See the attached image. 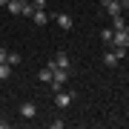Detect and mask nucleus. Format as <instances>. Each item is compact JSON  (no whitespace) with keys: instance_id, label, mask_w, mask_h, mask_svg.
Listing matches in <instances>:
<instances>
[{"instance_id":"7","label":"nucleus","mask_w":129,"mask_h":129,"mask_svg":"<svg viewBox=\"0 0 129 129\" xmlns=\"http://www.w3.org/2000/svg\"><path fill=\"white\" fill-rule=\"evenodd\" d=\"M55 63H57V69H69L72 72V60H69L66 52H57V55H55Z\"/></svg>"},{"instance_id":"13","label":"nucleus","mask_w":129,"mask_h":129,"mask_svg":"<svg viewBox=\"0 0 129 129\" xmlns=\"http://www.w3.org/2000/svg\"><path fill=\"white\" fill-rule=\"evenodd\" d=\"M12 69H14V66H9V63H0V80H9V78H12Z\"/></svg>"},{"instance_id":"21","label":"nucleus","mask_w":129,"mask_h":129,"mask_svg":"<svg viewBox=\"0 0 129 129\" xmlns=\"http://www.w3.org/2000/svg\"><path fill=\"white\" fill-rule=\"evenodd\" d=\"M0 6H9V0H0Z\"/></svg>"},{"instance_id":"8","label":"nucleus","mask_w":129,"mask_h":129,"mask_svg":"<svg viewBox=\"0 0 129 129\" xmlns=\"http://www.w3.org/2000/svg\"><path fill=\"white\" fill-rule=\"evenodd\" d=\"M118 63H120V55H118L115 49H112V52H106V55H103V66H109V69H115Z\"/></svg>"},{"instance_id":"2","label":"nucleus","mask_w":129,"mask_h":129,"mask_svg":"<svg viewBox=\"0 0 129 129\" xmlns=\"http://www.w3.org/2000/svg\"><path fill=\"white\" fill-rule=\"evenodd\" d=\"M55 69H57V63H55V60H49V63L43 66L40 72H37V80H40V83H46V86H49V83H52V78H55Z\"/></svg>"},{"instance_id":"19","label":"nucleus","mask_w":129,"mask_h":129,"mask_svg":"<svg viewBox=\"0 0 129 129\" xmlns=\"http://www.w3.org/2000/svg\"><path fill=\"white\" fill-rule=\"evenodd\" d=\"M6 57H9V49H3V46H0V63H6Z\"/></svg>"},{"instance_id":"15","label":"nucleus","mask_w":129,"mask_h":129,"mask_svg":"<svg viewBox=\"0 0 129 129\" xmlns=\"http://www.w3.org/2000/svg\"><path fill=\"white\" fill-rule=\"evenodd\" d=\"M6 63H9V66H17V63H20V55H17V52H9V57H6Z\"/></svg>"},{"instance_id":"12","label":"nucleus","mask_w":129,"mask_h":129,"mask_svg":"<svg viewBox=\"0 0 129 129\" xmlns=\"http://www.w3.org/2000/svg\"><path fill=\"white\" fill-rule=\"evenodd\" d=\"M112 29H115V32L118 29H126V17L123 14H115V17H112Z\"/></svg>"},{"instance_id":"18","label":"nucleus","mask_w":129,"mask_h":129,"mask_svg":"<svg viewBox=\"0 0 129 129\" xmlns=\"http://www.w3.org/2000/svg\"><path fill=\"white\" fill-rule=\"evenodd\" d=\"M32 6L35 9H46V0H32Z\"/></svg>"},{"instance_id":"16","label":"nucleus","mask_w":129,"mask_h":129,"mask_svg":"<svg viewBox=\"0 0 129 129\" xmlns=\"http://www.w3.org/2000/svg\"><path fill=\"white\" fill-rule=\"evenodd\" d=\"M32 12H35V6L32 3H23V17H32Z\"/></svg>"},{"instance_id":"9","label":"nucleus","mask_w":129,"mask_h":129,"mask_svg":"<svg viewBox=\"0 0 129 129\" xmlns=\"http://www.w3.org/2000/svg\"><path fill=\"white\" fill-rule=\"evenodd\" d=\"M46 20H49L46 9H35V12H32V23H35V26H46Z\"/></svg>"},{"instance_id":"17","label":"nucleus","mask_w":129,"mask_h":129,"mask_svg":"<svg viewBox=\"0 0 129 129\" xmlns=\"http://www.w3.org/2000/svg\"><path fill=\"white\" fill-rule=\"evenodd\" d=\"M52 129H63V118H55V120H52Z\"/></svg>"},{"instance_id":"11","label":"nucleus","mask_w":129,"mask_h":129,"mask_svg":"<svg viewBox=\"0 0 129 129\" xmlns=\"http://www.w3.org/2000/svg\"><path fill=\"white\" fill-rule=\"evenodd\" d=\"M23 3H26V0H9V6H6V9H9L12 14H23Z\"/></svg>"},{"instance_id":"10","label":"nucleus","mask_w":129,"mask_h":129,"mask_svg":"<svg viewBox=\"0 0 129 129\" xmlns=\"http://www.w3.org/2000/svg\"><path fill=\"white\" fill-rule=\"evenodd\" d=\"M55 83H60V86H66V80H69V69H55V78H52Z\"/></svg>"},{"instance_id":"22","label":"nucleus","mask_w":129,"mask_h":129,"mask_svg":"<svg viewBox=\"0 0 129 129\" xmlns=\"http://www.w3.org/2000/svg\"><path fill=\"white\" fill-rule=\"evenodd\" d=\"M3 126H6V120H0V129H3Z\"/></svg>"},{"instance_id":"6","label":"nucleus","mask_w":129,"mask_h":129,"mask_svg":"<svg viewBox=\"0 0 129 129\" xmlns=\"http://www.w3.org/2000/svg\"><path fill=\"white\" fill-rule=\"evenodd\" d=\"M55 23H57L60 29H66V32H69V29H72V14H66V12H57V14H55Z\"/></svg>"},{"instance_id":"3","label":"nucleus","mask_w":129,"mask_h":129,"mask_svg":"<svg viewBox=\"0 0 129 129\" xmlns=\"http://www.w3.org/2000/svg\"><path fill=\"white\" fill-rule=\"evenodd\" d=\"M112 46L115 49H129V32L126 29H118V32L112 35Z\"/></svg>"},{"instance_id":"20","label":"nucleus","mask_w":129,"mask_h":129,"mask_svg":"<svg viewBox=\"0 0 129 129\" xmlns=\"http://www.w3.org/2000/svg\"><path fill=\"white\" fill-rule=\"evenodd\" d=\"M123 12H129V0H123Z\"/></svg>"},{"instance_id":"4","label":"nucleus","mask_w":129,"mask_h":129,"mask_svg":"<svg viewBox=\"0 0 129 129\" xmlns=\"http://www.w3.org/2000/svg\"><path fill=\"white\" fill-rule=\"evenodd\" d=\"M20 118H26V120H32V118H37V103H32V101L20 103Z\"/></svg>"},{"instance_id":"24","label":"nucleus","mask_w":129,"mask_h":129,"mask_svg":"<svg viewBox=\"0 0 129 129\" xmlns=\"http://www.w3.org/2000/svg\"><path fill=\"white\" fill-rule=\"evenodd\" d=\"M126 32H129V23H126Z\"/></svg>"},{"instance_id":"1","label":"nucleus","mask_w":129,"mask_h":129,"mask_svg":"<svg viewBox=\"0 0 129 129\" xmlns=\"http://www.w3.org/2000/svg\"><path fill=\"white\" fill-rule=\"evenodd\" d=\"M75 98H78V95H75L72 89H69V92H63V89H60V92H55V106H57V109H69Z\"/></svg>"},{"instance_id":"23","label":"nucleus","mask_w":129,"mask_h":129,"mask_svg":"<svg viewBox=\"0 0 129 129\" xmlns=\"http://www.w3.org/2000/svg\"><path fill=\"white\" fill-rule=\"evenodd\" d=\"M115 3H120V6H123V0H115Z\"/></svg>"},{"instance_id":"5","label":"nucleus","mask_w":129,"mask_h":129,"mask_svg":"<svg viewBox=\"0 0 129 129\" xmlns=\"http://www.w3.org/2000/svg\"><path fill=\"white\" fill-rule=\"evenodd\" d=\"M101 3H103V9H106V14H109V17H115V14H123V6L115 3V0H101Z\"/></svg>"},{"instance_id":"14","label":"nucleus","mask_w":129,"mask_h":129,"mask_svg":"<svg viewBox=\"0 0 129 129\" xmlns=\"http://www.w3.org/2000/svg\"><path fill=\"white\" fill-rule=\"evenodd\" d=\"M112 35H115V29H103L101 32V40L106 43V46H112Z\"/></svg>"}]
</instances>
